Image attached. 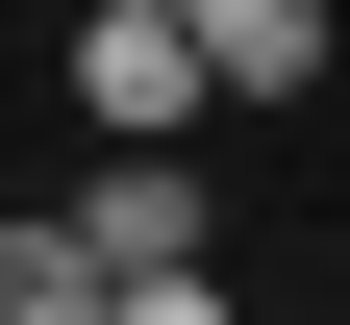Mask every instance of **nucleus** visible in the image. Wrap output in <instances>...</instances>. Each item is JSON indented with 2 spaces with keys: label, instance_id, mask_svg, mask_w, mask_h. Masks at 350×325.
<instances>
[{
  "label": "nucleus",
  "instance_id": "f03ea898",
  "mask_svg": "<svg viewBox=\"0 0 350 325\" xmlns=\"http://www.w3.org/2000/svg\"><path fill=\"white\" fill-rule=\"evenodd\" d=\"M0 325H125V250L75 200H25V225H0Z\"/></svg>",
  "mask_w": 350,
  "mask_h": 325
},
{
  "label": "nucleus",
  "instance_id": "f257e3e1",
  "mask_svg": "<svg viewBox=\"0 0 350 325\" xmlns=\"http://www.w3.org/2000/svg\"><path fill=\"white\" fill-rule=\"evenodd\" d=\"M75 125H100V151H200V125H226L200 25H175V0H75Z\"/></svg>",
  "mask_w": 350,
  "mask_h": 325
},
{
  "label": "nucleus",
  "instance_id": "20e7f679",
  "mask_svg": "<svg viewBox=\"0 0 350 325\" xmlns=\"http://www.w3.org/2000/svg\"><path fill=\"white\" fill-rule=\"evenodd\" d=\"M175 25H200V75H226L250 125H275L300 75H325V0H175Z\"/></svg>",
  "mask_w": 350,
  "mask_h": 325
},
{
  "label": "nucleus",
  "instance_id": "39448f33",
  "mask_svg": "<svg viewBox=\"0 0 350 325\" xmlns=\"http://www.w3.org/2000/svg\"><path fill=\"white\" fill-rule=\"evenodd\" d=\"M125 325H250V300H226V275H125Z\"/></svg>",
  "mask_w": 350,
  "mask_h": 325
},
{
  "label": "nucleus",
  "instance_id": "7ed1b4c3",
  "mask_svg": "<svg viewBox=\"0 0 350 325\" xmlns=\"http://www.w3.org/2000/svg\"><path fill=\"white\" fill-rule=\"evenodd\" d=\"M75 225H100L125 275H200V151H100V175H75Z\"/></svg>",
  "mask_w": 350,
  "mask_h": 325
}]
</instances>
